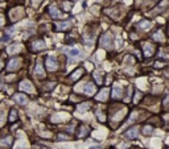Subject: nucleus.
I'll return each mask as SVG.
<instances>
[{"label":"nucleus","mask_w":169,"mask_h":149,"mask_svg":"<svg viewBox=\"0 0 169 149\" xmlns=\"http://www.w3.org/2000/svg\"><path fill=\"white\" fill-rule=\"evenodd\" d=\"M73 7H74V1H72V0H63V1H62V10H63V12L69 13L70 11L73 10Z\"/></svg>","instance_id":"25"},{"label":"nucleus","mask_w":169,"mask_h":149,"mask_svg":"<svg viewBox=\"0 0 169 149\" xmlns=\"http://www.w3.org/2000/svg\"><path fill=\"white\" fill-rule=\"evenodd\" d=\"M4 121V112H3V108H0V123Z\"/></svg>","instance_id":"33"},{"label":"nucleus","mask_w":169,"mask_h":149,"mask_svg":"<svg viewBox=\"0 0 169 149\" xmlns=\"http://www.w3.org/2000/svg\"><path fill=\"white\" fill-rule=\"evenodd\" d=\"M114 46H115V40H114V34L111 33V31L103 32L98 38V48L106 52H111L114 50Z\"/></svg>","instance_id":"1"},{"label":"nucleus","mask_w":169,"mask_h":149,"mask_svg":"<svg viewBox=\"0 0 169 149\" xmlns=\"http://www.w3.org/2000/svg\"><path fill=\"white\" fill-rule=\"evenodd\" d=\"M11 144H12V137H7V139L0 140V146H4V148H10Z\"/></svg>","instance_id":"29"},{"label":"nucleus","mask_w":169,"mask_h":149,"mask_svg":"<svg viewBox=\"0 0 169 149\" xmlns=\"http://www.w3.org/2000/svg\"><path fill=\"white\" fill-rule=\"evenodd\" d=\"M21 49H22V46L20 45V44H13V45L8 46L7 52H8V54H16V53H19Z\"/></svg>","instance_id":"26"},{"label":"nucleus","mask_w":169,"mask_h":149,"mask_svg":"<svg viewBox=\"0 0 169 149\" xmlns=\"http://www.w3.org/2000/svg\"><path fill=\"white\" fill-rule=\"evenodd\" d=\"M90 108H93V103L91 102H79V104H78V110L79 111H87V110H90Z\"/></svg>","instance_id":"27"},{"label":"nucleus","mask_w":169,"mask_h":149,"mask_svg":"<svg viewBox=\"0 0 169 149\" xmlns=\"http://www.w3.org/2000/svg\"><path fill=\"white\" fill-rule=\"evenodd\" d=\"M139 46H140V52L143 53V57L145 59L148 58H153L157 54V44H155L152 40H144V41H140L139 42Z\"/></svg>","instance_id":"2"},{"label":"nucleus","mask_w":169,"mask_h":149,"mask_svg":"<svg viewBox=\"0 0 169 149\" xmlns=\"http://www.w3.org/2000/svg\"><path fill=\"white\" fill-rule=\"evenodd\" d=\"M91 77H93V81L95 82V84H97L98 87L104 86V74H102L100 71L94 70V71L91 73Z\"/></svg>","instance_id":"15"},{"label":"nucleus","mask_w":169,"mask_h":149,"mask_svg":"<svg viewBox=\"0 0 169 149\" xmlns=\"http://www.w3.org/2000/svg\"><path fill=\"white\" fill-rule=\"evenodd\" d=\"M45 66H46V70L50 73L57 71L58 67H60V63H58V59L54 56H48L45 59Z\"/></svg>","instance_id":"10"},{"label":"nucleus","mask_w":169,"mask_h":149,"mask_svg":"<svg viewBox=\"0 0 169 149\" xmlns=\"http://www.w3.org/2000/svg\"><path fill=\"white\" fill-rule=\"evenodd\" d=\"M17 119V111L16 110H11V115H10V121H15Z\"/></svg>","instance_id":"30"},{"label":"nucleus","mask_w":169,"mask_h":149,"mask_svg":"<svg viewBox=\"0 0 169 149\" xmlns=\"http://www.w3.org/2000/svg\"><path fill=\"white\" fill-rule=\"evenodd\" d=\"M97 91H98V86L95 84L94 81H87L83 84V88H82V94L86 98H93L97 94Z\"/></svg>","instance_id":"7"},{"label":"nucleus","mask_w":169,"mask_h":149,"mask_svg":"<svg viewBox=\"0 0 169 149\" xmlns=\"http://www.w3.org/2000/svg\"><path fill=\"white\" fill-rule=\"evenodd\" d=\"M13 99H15L16 103H19V104H21V106H24V104L28 103V98H27L24 94H16V95L13 96Z\"/></svg>","instance_id":"24"},{"label":"nucleus","mask_w":169,"mask_h":149,"mask_svg":"<svg viewBox=\"0 0 169 149\" xmlns=\"http://www.w3.org/2000/svg\"><path fill=\"white\" fill-rule=\"evenodd\" d=\"M73 27V22L70 20H62V21L54 22V28L57 32H66Z\"/></svg>","instance_id":"12"},{"label":"nucleus","mask_w":169,"mask_h":149,"mask_svg":"<svg viewBox=\"0 0 169 149\" xmlns=\"http://www.w3.org/2000/svg\"><path fill=\"white\" fill-rule=\"evenodd\" d=\"M90 132H91V128L87 124L82 123V124H79V128L77 131V139H86L90 135Z\"/></svg>","instance_id":"13"},{"label":"nucleus","mask_w":169,"mask_h":149,"mask_svg":"<svg viewBox=\"0 0 169 149\" xmlns=\"http://www.w3.org/2000/svg\"><path fill=\"white\" fill-rule=\"evenodd\" d=\"M35 74L36 77H40V78H44L45 77V70H44V66L40 61L36 62V66H35Z\"/></svg>","instance_id":"21"},{"label":"nucleus","mask_w":169,"mask_h":149,"mask_svg":"<svg viewBox=\"0 0 169 149\" xmlns=\"http://www.w3.org/2000/svg\"><path fill=\"white\" fill-rule=\"evenodd\" d=\"M124 93L125 88L119 83V82H114L111 88H110V99L112 102H119V100H123L124 98Z\"/></svg>","instance_id":"4"},{"label":"nucleus","mask_w":169,"mask_h":149,"mask_svg":"<svg viewBox=\"0 0 169 149\" xmlns=\"http://www.w3.org/2000/svg\"><path fill=\"white\" fill-rule=\"evenodd\" d=\"M97 42V28L95 25L89 24L84 29V33L82 34V44L84 46H93Z\"/></svg>","instance_id":"3"},{"label":"nucleus","mask_w":169,"mask_h":149,"mask_svg":"<svg viewBox=\"0 0 169 149\" xmlns=\"http://www.w3.org/2000/svg\"><path fill=\"white\" fill-rule=\"evenodd\" d=\"M1 67H3V63H1V62H0V69H1Z\"/></svg>","instance_id":"36"},{"label":"nucleus","mask_w":169,"mask_h":149,"mask_svg":"<svg viewBox=\"0 0 169 149\" xmlns=\"http://www.w3.org/2000/svg\"><path fill=\"white\" fill-rule=\"evenodd\" d=\"M72 1H74V3H75V1H77V0H72Z\"/></svg>","instance_id":"37"},{"label":"nucleus","mask_w":169,"mask_h":149,"mask_svg":"<svg viewBox=\"0 0 169 149\" xmlns=\"http://www.w3.org/2000/svg\"><path fill=\"white\" fill-rule=\"evenodd\" d=\"M108 98H110V88L108 87H102V88L98 90L97 94L94 95V99L97 100V102L106 103L107 100H108Z\"/></svg>","instance_id":"11"},{"label":"nucleus","mask_w":169,"mask_h":149,"mask_svg":"<svg viewBox=\"0 0 169 149\" xmlns=\"http://www.w3.org/2000/svg\"><path fill=\"white\" fill-rule=\"evenodd\" d=\"M140 133V127L138 124H134L131 127H128L127 129L124 131V133H123V137L125 140H128V141H132V140H136Z\"/></svg>","instance_id":"8"},{"label":"nucleus","mask_w":169,"mask_h":149,"mask_svg":"<svg viewBox=\"0 0 169 149\" xmlns=\"http://www.w3.org/2000/svg\"><path fill=\"white\" fill-rule=\"evenodd\" d=\"M90 12H91V15H94L95 17H99V16L102 15V12H103V8H102L99 4H94V5L90 7Z\"/></svg>","instance_id":"23"},{"label":"nucleus","mask_w":169,"mask_h":149,"mask_svg":"<svg viewBox=\"0 0 169 149\" xmlns=\"http://www.w3.org/2000/svg\"><path fill=\"white\" fill-rule=\"evenodd\" d=\"M0 37H1V34H0Z\"/></svg>","instance_id":"39"},{"label":"nucleus","mask_w":169,"mask_h":149,"mask_svg":"<svg viewBox=\"0 0 169 149\" xmlns=\"http://www.w3.org/2000/svg\"><path fill=\"white\" fill-rule=\"evenodd\" d=\"M15 31H16L15 28H10V29H8V36H12V34L15 33Z\"/></svg>","instance_id":"34"},{"label":"nucleus","mask_w":169,"mask_h":149,"mask_svg":"<svg viewBox=\"0 0 169 149\" xmlns=\"http://www.w3.org/2000/svg\"><path fill=\"white\" fill-rule=\"evenodd\" d=\"M153 131H155V125L147 123V124H144L143 127H141V135H144V136H151V135L153 133Z\"/></svg>","instance_id":"20"},{"label":"nucleus","mask_w":169,"mask_h":149,"mask_svg":"<svg viewBox=\"0 0 169 149\" xmlns=\"http://www.w3.org/2000/svg\"><path fill=\"white\" fill-rule=\"evenodd\" d=\"M165 33H166V37L169 38V24L166 25V29H165Z\"/></svg>","instance_id":"35"},{"label":"nucleus","mask_w":169,"mask_h":149,"mask_svg":"<svg viewBox=\"0 0 169 149\" xmlns=\"http://www.w3.org/2000/svg\"><path fill=\"white\" fill-rule=\"evenodd\" d=\"M19 88L21 91H25V93H29V94L35 93V87H33V84H32L31 81H22L21 83H20Z\"/></svg>","instance_id":"16"},{"label":"nucleus","mask_w":169,"mask_h":149,"mask_svg":"<svg viewBox=\"0 0 169 149\" xmlns=\"http://www.w3.org/2000/svg\"><path fill=\"white\" fill-rule=\"evenodd\" d=\"M152 28H153V21L151 19H141L135 25V29L138 32H141V33H149Z\"/></svg>","instance_id":"6"},{"label":"nucleus","mask_w":169,"mask_h":149,"mask_svg":"<svg viewBox=\"0 0 169 149\" xmlns=\"http://www.w3.org/2000/svg\"><path fill=\"white\" fill-rule=\"evenodd\" d=\"M20 65H21V59L20 58H13V59H11L10 62H8V65H7V70H8V71H13V70H16V69H19Z\"/></svg>","instance_id":"18"},{"label":"nucleus","mask_w":169,"mask_h":149,"mask_svg":"<svg viewBox=\"0 0 169 149\" xmlns=\"http://www.w3.org/2000/svg\"><path fill=\"white\" fill-rule=\"evenodd\" d=\"M149 38L152 41H153L155 44H157V45H165V42H166V33H165V31H164L163 28H157V29H155L152 33L149 34Z\"/></svg>","instance_id":"5"},{"label":"nucleus","mask_w":169,"mask_h":149,"mask_svg":"<svg viewBox=\"0 0 169 149\" xmlns=\"http://www.w3.org/2000/svg\"><path fill=\"white\" fill-rule=\"evenodd\" d=\"M84 74H86V69H84V66H78L75 70H73V71L70 73L69 82H72V83H77V82L81 81L82 78H83Z\"/></svg>","instance_id":"9"},{"label":"nucleus","mask_w":169,"mask_h":149,"mask_svg":"<svg viewBox=\"0 0 169 149\" xmlns=\"http://www.w3.org/2000/svg\"><path fill=\"white\" fill-rule=\"evenodd\" d=\"M49 15H50V17L52 19H63L65 17V15H63L62 12L60 11V8L56 5V4H52V5H49Z\"/></svg>","instance_id":"14"},{"label":"nucleus","mask_w":169,"mask_h":149,"mask_svg":"<svg viewBox=\"0 0 169 149\" xmlns=\"http://www.w3.org/2000/svg\"><path fill=\"white\" fill-rule=\"evenodd\" d=\"M57 139H58V140H70L72 137H70V136H66V133H60Z\"/></svg>","instance_id":"32"},{"label":"nucleus","mask_w":169,"mask_h":149,"mask_svg":"<svg viewBox=\"0 0 169 149\" xmlns=\"http://www.w3.org/2000/svg\"><path fill=\"white\" fill-rule=\"evenodd\" d=\"M128 38H129V41L135 42V41H139V40H140V36H139L138 31L135 29V31H131V32L128 33Z\"/></svg>","instance_id":"28"},{"label":"nucleus","mask_w":169,"mask_h":149,"mask_svg":"<svg viewBox=\"0 0 169 149\" xmlns=\"http://www.w3.org/2000/svg\"><path fill=\"white\" fill-rule=\"evenodd\" d=\"M95 118L98 119V121L104 123V121L107 120V111L106 110H103V108H100V107L95 108Z\"/></svg>","instance_id":"17"},{"label":"nucleus","mask_w":169,"mask_h":149,"mask_svg":"<svg viewBox=\"0 0 169 149\" xmlns=\"http://www.w3.org/2000/svg\"><path fill=\"white\" fill-rule=\"evenodd\" d=\"M163 75H164V78H166V79H169V63L165 66V67L163 69Z\"/></svg>","instance_id":"31"},{"label":"nucleus","mask_w":169,"mask_h":149,"mask_svg":"<svg viewBox=\"0 0 169 149\" xmlns=\"http://www.w3.org/2000/svg\"><path fill=\"white\" fill-rule=\"evenodd\" d=\"M65 54L66 56H69L70 58H77V57L81 56V50L77 49V48H70V49H66L65 50Z\"/></svg>","instance_id":"22"},{"label":"nucleus","mask_w":169,"mask_h":149,"mask_svg":"<svg viewBox=\"0 0 169 149\" xmlns=\"http://www.w3.org/2000/svg\"><path fill=\"white\" fill-rule=\"evenodd\" d=\"M166 149H169V148H166Z\"/></svg>","instance_id":"40"},{"label":"nucleus","mask_w":169,"mask_h":149,"mask_svg":"<svg viewBox=\"0 0 169 149\" xmlns=\"http://www.w3.org/2000/svg\"><path fill=\"white\" fill-rule=\"evenodd\" d=\"M45 48H46V44H45L44 40H36V41H33V44H32V49L35 50V52L44 50Z\"/></svg>","instance_id":"19"},{"label":"nucleus","mask_w":169,"mask_h":149,"mask_svg":"<svg viewBox=\"0 0 169 149\" xmlns=\"http://www.w3.org/2000/svg\"><path fill=\"white\" fill-rule=\"evenodd\" d=\"M132 149H138V148H132Z\"/></svg>","instance_id":"38"}]
</instances>
